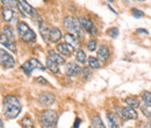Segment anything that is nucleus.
I'll use <instances>...</instances> for the list:
<instances>
[{"instance_id":"obj_1","label":"nucleus","mask_w":151,"mask_h":128,"mask_svg":"<svg viewBox=\"0 0 151 128\" xmlns=\"http://www.w3.org/2000/svg\"><path fill=\"white\" fill-rule=\"evenodd\" d=\"M2 112L7 119H15L21 112V103L15 95H6L2 100Z\"/></svg>"},{"instance_id":"obj_2","label":"nucleus","mask_w":151,"mask_h":128,"mask_svg":"<svg viewBox=\"0 0 151 128\" xmlns=\"http://www.w3.org/2000/svg\"><path fill=\"white\" fill-rule=\"evenodd\" d=\"M40 121L43 128H56L58 114L54 110H44L40 114Z\"/></svg>"},{"instance_id":"obj_3","label":"nucleus","mask_w":151,"mask_h":128,"mask_svg":"<svg viewBox=\"0 0 151 128\" xmlns=\"http://www.w3.org/2000/svg\"><path fill=\"white\" fill-rule=\"evenodd\" d=\"M18 29V34L20 38L24 42H34L36 40V35L34 33V30L26 23V22H18L17 26Z\"/></svg>"},{"instance_id":"obj_4","label":"nucleus","mask_w":151,"mask_h":128,"mask_svg":"<svg viewBox=\"0 0 151 128\" xmlns=\"http://www.w3.org/2000/svg\"><path fill=\"white\" fill-rule=\"evenodd\" d=\"M17 4H18L19 9L24 14V15L32 18L33 20H35V21H38V22L42 21V20H41V17L38 15L37 11H36L33 6H30L26 0H17Z\"/></svg>"},{"instance_id":"obj_5","label":"nucleus","mask_w":151,"mask_h":128,"mask_svg":"<svg viewBox=\"0 0 151 128\" xmlns=\"http://www.w3.org/2000/svg\"><path fill=\"white\" fill-rule=\"evenodd\" d=\"M63 23H64V27L73 35H80L81 33V26H80V22L78 19L73 18V17H65L63 20Z\"/></svg>"},{"instance_id":"obj_6","label":"nucleus","mask_w":151,"mask_h":128,"mask_svg":"<svg viewBox=\"0 0 151 128\" xmlns=\"http://www.w3.org/2000/svg\"><path fill=\"white\" fill-rule=\"evenodd\" d=\"M21 69H22V71L26 73V74H30L33 70H35V69H40V70H42V71H44L45 70V68L40 63V61H37L36 58H30V59H28L27 62H24L22 65H21Z\"/></svg>"},{"instance_id":"obj_7","label":"nucleus","mask_w":151,"mask_h":128,"mask_svg":"<svg viewBox=\"0 0 151 128\" xmlns=\"http://www.w3.org/2000/svg\"><path fill=\"white\" fill-rule=\"evenodd\" d=\"M116 113L117 115L122 119V120H136L137 119V113L134 108L130 107H117L116 108Z\"/></svg>"},{"instance_id":"obj_8","label":"nucleus","mask_w":151,"mask_h":128,"mask_svg":"<svg viewBox=\"0 0 151 128\" xmlns=\"http://www.w3.org/2000/svg\"><path fill=\"white\" fill-rule=\"evenodd\" d=\"M0 65L6 69H11L15 65V61L12 57V55H9L4 49H0Z\"/></svg>"},{"instance_id":"obj_9","label":"nucleus","mask_w":151,"mask_h":128,"mask_svg":"<svg viewBox=\"0 0 151 128\" xmlns=\"http://www.w3.org/2000/svg\"><path fill=\"white\" fill-rule=\"evenodd\" d=\"M78 20L80 22L81 28H84L90 35H92V36L96 35V27H95V25L93 23L92 20H90L88 18H85V17H80Z\"/></svg>"},{"instance_id":"obj_10","label":"nucleus","mask_w":151,"mask_h":128,"mask_svg":"<svg viewBox=\"0 0 151 128\" xmlns=\"http://www.w3.org/2000/svg\"><path fill=\"white\" fill-rule=\"evenodd\" d=\"M38 99V103L43 106H51L55 100H56V97L51 93V92H42L40 93L37 97Z\"/></svg>"},{"instance_id":"obj_11","label":"nucleus","mask_w":151,"mask_h":128,"mask_svg":"<svg viewBox=\"0 0 151 128\" xmlns=\"http://www.w3.org/2000/svg\"><path fill=\"white\" fill-rule=\"evenodd\" d=\"M2 19L8 23H14L18 21V13L13 8L4 7L2 8Z\"/></svg>"},{"instance_id":"obj_12","label":"nucleus","mask_w":151,"mask_h":128,"mask_svg":"<svg viewBox=\"0 0 151 128\" xmlns=\"http://www.w3.org/2000/svg\"><path fill=\"white\" fill-rule=\"evenodd\" d=\"M109 57H111V50H109V48L107 46H105V44L100 46L99 49H98V59L100 62H102V63H106L109 59Z\"/></svg>"},{"instance_id":"obj_13","label":"nucleus","mask_w":151,"mask_h":128,"mask_svg":"<svg viewBox=\"0 0 151 128\" xmlns=\"http://www.w3.org/2000/svg\"><path fill=\"white\" fill-rule=\"evenodd\" d=\"M80 72H81V68H80L78 64L73 63V62L68 63V65L65 67V73H66V76L72 77V76L79 74Z\"/></svg>"},{"instance_id":"obj_14","label":"nucleus","mask_w":151,"mask_h":128,"mask_svg":"<svg viewBox=\"0 0 151 128\" xmlns=\"http://www.w3.org/2000/svg\"><path fill=\"white\" fill-rule=\"evenodd\" d=\"M73 50H75V48L71 47L68 43H59V44H57V51L59 53V55H64L69 57L73 53Z\"/></svg>"},{"instance_id":"obj_15","label":"nucleus","mask_w":151,"mask_h":128,"mask_svg":"<svg viewBox=\"0 0 151 128\" xmlns=\"http://www.w3.org/2000/svg\"><path fill=\"white\" fill-rule=\"evenodd\" d=\"M0 43H1L4 47H6L7 49H9L11 51L17 53V46H15V42H14V41H11L9 38H7L4 34L0 35Z\"/></svg>"},{"instance_id":"obj_16","label":"nucleus","mask_w":151,"mask_h":128,"mask_svg":"<svg viewBox=\"0 0 151 128\" xmlns=\"http://www.w3.org/2000/svg\"><path fill=\"white\" fill-rule=\"evenodd\" d=\"M38 28H40V33H41L42 38H43L45 42H48V41H49L50 27H49V26H47V23H45V22L41 21V22H38Z\"/></svg>"},{"instance_id":"obj_17","label":"nucleus","mask_w":151,"mask_h":128,"mask_svg":"<svg viewBox=\"0 0 151 128\" xmlns=\"http://www.w3.org/2000/svg\"><path fill=\"white\" fill-rule=\"evenodd\" d=\"M62 38V32L57 27H50V33H49V41L51 42H58Z\"/></svg>"},{"instance_id":"obj_18","label":"nucleus","mask_w":151,"mask_h":128,"mask_svg":"<svg viewBox=\"0 0 151 128\" xmlns=\"http://www.w3.org/2000/svg\"><path fill=\"white\" fill-rule=\"evenodd\" d=\"M107 119H108V124H109L111 128H120L117 114H115L113 112H108L107 113Z\"/></svg>"},{"instance_id":"obj_19","label":"nucleus","mask_w":151,"mask_h":128,"mask_svg":"<svg viewBox=\"0 0 151 128\" xmlns=\"http://www.w3.org/2000/svg\"><path fill=\"white\" fill-rule=\"evenodd\" d=\"M64 38H65L66 43L70 44L71 47H73V48H78V47H79V40H78V37L76 36V35H73V34L66 33Z\"/></svg>"},{"instance_id":"obj_20","label":"nucleus","mask_w":151,"mask_h":128,"mask_svg":"<svg viewBox=\"0 0 151 128\" xmlns=\"http://www.w3.org/2000/svg\"><path fill=\"white\" fill-rule=\"evenodd\" d=\"M49 58L52 59L54 62H56L58 65H63L65 63V59L63 58V56L57 54L55 50H49Z\"/></svg>"},{"instance_id":"obj_21","label":"nucleus","mask_w":151,"mask_h":128,"mask_svg":"<svg viewBox=\"0 0 151 128\" xmlns=\"http://www.w3.org/2000/svg\"><path fill=\"white\" fill-rule=\"evenodd\" d=\"M47 68L51 71L52 73H59V68L56 62H54L52 59H50L49 57L47 58Z\"/></svg>"},{"instance_id":"obj_22","label":"nucleus","mask_w":151,"mask_h":128,"mask_svg":"<svg viewBox=\"0 0 151 128\" xmlns=\"http://www.w3.org/2000/svg\"><path fill=\"white\" fill-rule=\"evenodd\" d=\"M1 34H4L5 36L7 37V38H9L11 41H14V42H15V35H14V32H13L12 27H9V26H5V27H4V30H2Z\"/></svg>"},{"instance_id":"obj_23","label":"nucleus","mask_w":151,"mask_h":128,"mask_svg":"<svg viewBox=\"0 0 151 128\" xmlns=\"http://www.w3.org/2000/svg\"><path fill=\"white\" fill-rule=\"evenodd\" d=\"M76 58H77V62H79L80 64H86V61L88 59L86 57V54L81 50V49H78L77 53H76Z\"/></svg>"},{"instance_id":"obj_24","label":"nucleus","mask_w":151,"mask_h":128,"mask_svg":"<svg viewBox=\"0 0 151 128\" xmlns=\"http://www.w3.org/2000/svg\"><path fill=\"white\" fill-rule=\"evenodd\" d=\"M126 104L130 107V108H137V107H139V101L136 99V98H132V97H128V98H126Z\"/></svg>"},{"instance_id":"obj_25","label":"nucleus","mask_w":151,"mask_h":128,"mask_svg":"<svg viewBox=\"0 0 151 128\" xmlns=\"http://www.w3.org/2000/svg\"><path fill=\"white\" fill-rule=\"evenodd\" d=\"M92 128H106L99 115H94L92 118Z\"/></svg>"},{"instance_id":"obj_26","label":"nucleus","mask_w":151,"mask_h":128,"mask_svg":"<svg viewBox=\"0 0 151 128\" xmlns=\"http://www.w3.org/2000/svg\"><path fill=\"white\" fill-rule=\"evenodd\" d=\"M88 65H90V68H92V69H100L101 68V62L98 59V58H95V57H88Z\"/></svg>"},{"instance_id":"obj_27","label":"nucleus","mask_w":151,"mask_h":128,"mask_svg":"<svg viewBox=\"0 0 151 128\" xmlns=\"http://www.w3.org/2000/svg\"><path fill=\"white\" fill-rule=\"evenodd\" d=\"M21 126H22V128H34L33 121H32V119L29 116H24L21 120Z\"/></svg>"},{"instance_id":"obj_28","label":"nucleus","mask_w":151,"mask_h":128,"mask_svg":"<svg viewBox=\"0 0 151 128\" xmlns=\"http://www.w3.org/2000/svg\"><path fill=\"white\" fill-rule=\"evenodd\" d=\"M0 1L5 5V7H8V8H13L14 9V7H18L17 0H0Z\"/></svg>"},{"instance_id":"obj_29","label":"nucleus","mask_w":151,"mask_h":128,"mask_svg":"<svg viewBox=\"0 0 151 128\" xmlns=\"http://www.w3.org/2000/svg\"><path fill=\"white\" fill-rule=\"evenodd\" d=\"M142 98H143V101H144V104L147 105V106H149L151 107V92H144L143 94H142Z\"/></svg>"},{"instance_id":"obj_30","label":"nucleus","mask_w":151,"mask_h":128,"mask_svg":"<svg viewBox=\"0 0 151 128\" xmlns=\"http://www.w3.org/2000/svg\"><path fill=\"white\" fill-rule=\"evenodd\" d=\"M119 33H120V32H119V29H117L116 27H115V28H114V27L113 28H109V29L107 30V34L111 37H114V38L119 36Z\"/></svg>"},{"instance_id":"obj_31","label":"nucleus","mask_w":151,"mask_h":128,"mask_svg":"<svg viewBox=\"0 0 151 128\" xmlns=\"http://www.w3.org/2000/svg\"><path fill=\"white\" fill-rule=\"evenodd\" d=\"M87 49L90 51H94L95 49H96V41L95 40H90L87 42Z\"/></svg>"},{"instance_id":"obj_32","label":"nucleus","mask_w":151,"mask_h":128,"mask_svg":"<svg viewBox=\"0 0 151 128\" xmlns=\"http://www.w3.org/2000/svg\"><path fill=\"white\" fill-rule=\"evenodd\" d=\"M81 74H83V77H84V79H87L92 72H91V69H88V68H84V69H81Z\"/></svg>"},{"instance_id":"obj_33","label":"nucleus","mask_w":151,"mask_h":128,"mask_svg":"<svg viewBox=\"0 0 151 128\" xmlns=\"http://www.w3.org/2000/svg\"><path fill=\"white\" fill-rule=\"evenodd\" d=\"M132 15H134L135 18H142V17L144 15V13H143L142 11L137 9V8H132Z\"/></svg>"},{"instance_id":"obj_34","label":"nucleus","mask_w":151,"mask_h":128,"mask_svg":"<svg viewBox=\"0 0 151 128\" xmlns=\"http://www.w3.org/2000/svg\"><path fill=\"white\" fill-rule=\"evenodd\" d=\"M35 80L40 83V84H42V85H48V82H47V79L45 78H43V77H36L35 78Z\"/></svg>"},{"instance_id":"obj_35","label":"nucleus","mask_w":151,"mask_h":128,"mask_svg":"<svg viewBox=\"0 0 151 128\" xmlns=\"http://www.w3.org/2000/svg\"><path fill=\"white\" fill-rule=\"evenodd\" d=\"M79 125H80V119H76L75 120V124H73V128H78L79 127Z\"/></svg>"},{"instance_id":"obj_36","label":"nucleus","mask_w":151,"mask_h":128,"mask_svg":"<svg viewBox=\"0 0 151 128\" xmlns=\"http://www.w3.org/2000/svg\"><path fill=\"white\" fill-rule=\"evenodd\" d=\"M136 32L139 33V34H148V30H145V29H141V28H138Z\"/></svg>"},{"instance_id":"obj_37","label":"nucleus","mask_w":151,"mask_h":128,"mask_svg":"<svg viewBox=\"0 0 151 128\" xmlns=\"http://www.w3.org/2000/svg\"><path fill=\"white\" fill-rule=\"evenodd\" d=\"M139 127L141 128H151V126H150V124H144V122H143V124L139 125Z\"/></svg>"},{"instance_id":"obj_38","label":"nucleus","mask_w":151,"mask_h":128,"mask_svg":"<svg viewBox=\"0 0 151 128\" xmlns=\"http://www.w3.org/2000/svg\"><path fill=\"white\" fill-rule=\"evenodd\" d=\"M4 127V124H2V121H1V119H0V128Z\"/></svg>"},{"instance_id":"obj_39","label":"nucleus","mask_w":151,"mask_h":128,"mask_svg":"<svg viewBox=\"0 0 151 128\" xmlns=\"http://www.w3.org/2000/svg\"><path fill=\"white\" fill-rule=\"evenodd\" d=\"M148 116H149V121H150V126H151V112H150V114H149Z\"/></svg>"},{"instance_id":"obj_40","label":"nucleus","mask_w":151,"mask_h":128,"mask_svg":"<svg viewBox=\"0 0 151 128\" xmlns=\"http://www.w3.org/2000/svg\"><path fill=\"white\" fill-rule=\"evenodd\" d=\"M1 15H2V8L0 7V17H1Z\"/></svg>"},{"instance_id":"obj_41","label":"nucleus","mask_w":151,"mask_h":128,"mask_svg":"<svg viewBox=\"0 0 151 128\" xmlns=\"http://www.w3.org/2000/svg\"><path fill=\"white\" fill-rule=\"evenodd\" d=\"M108 1H109V2H113L114 0H108Z\"/></svg>"},{"instance_id":"obj_42","label":"nucleus","mask_w":151,"mask_h":128,"mask_svg":"<svg viewBox=\"0 0 151 128\" xmlns=\"http://www.w3.org/2000/svg\"><path fill=\"white\" fill-rule=\"evenodd\" d=\"M138 1H144V0H138Z\"/></svg>"}]
</instances>
